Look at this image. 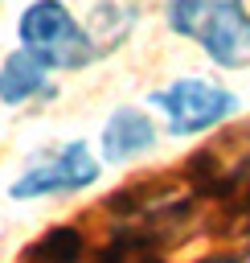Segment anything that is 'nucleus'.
<instances>
[{"label": "nucleus", "instance_id": "obj_9", "mask_svg": "<svg viewBox=\"0 0 250 263\" xmlns=\"http://www.w3.org/2000/svg\"><path fill=\"white\" fill-rule=\"evenodd\" d=\"M209 263H250V255H217V259H209Z\"/></svg>", "mask_w": 250, "mask_h": 263}, {"label": "nucleus", "instance_id": "obj_1", "mask_svg": "<svg viewBox=\"0 0 250 263\" xmlns=\"http://www.w3.org/2000/svg\"><path fill=\"white\" fill-rule=\"evenodd\" d=\"M168 25H172V33L197 41L213 66H221V70L250 66V8H246V0H172Z\"/></svg>", "mask_w": 250, "mask_h": 263}, {"label": "nucleus", "instance_id": "obj_5", "mask_svg": "<svg viewBox=\"0 0 250 263\" xmlns=\"http://www.w3.org/2000/svg\"><path fill=\"white\" fill-rule=\"evenodd\" d=\"M152 148H156V123H152L148 111L119 107L107 119V127H102V160L127 164V160H135V156H143Z\"/></svg>", "mask_w": 250, "mask_h": 263}, {"label": "nucleus", "instance_id": "obj_8", "mask_svg": "<svg viewBox=\"0 0 250 263\" xmlns=\"http://www.w3.org/2000/svg\"><path fill=\"white\" fill-rule=\"evenodd\" d=\"M82 255H86L82 230H74V226H53V230H45V234L25 251V263H78Z\"/></svg>", "mask_w": 250, "mask_h": 263}, {"label": "nucleus", "instance_id": "obj_2", "mask_svg": "<svg viewBox=\"0 0 250 263\" xmlns=\"http://www.w3.org/2000/svg\"><path fill=\"white\" fill-rule=\"evenodd\" d=\"M20 45L49 70H82L94 62V37L74 21L61 0H33L16 21Z\"/></svg>", "mask_w": 250, "mask_h": 263}, {"label": "nucleus", "instance_id": "obj_7", "mask_svg": "<svg viewBox=\"0 0 250 263\" xmlns=\"http://www.w3.org/2000/svg\"><path fill=\"white\" fill-rule=\"evenodd\" d=\"M94 263H164L156 251V234L143 226H123L111 234V242L98 251Z\"/></svg>", "mask_w": 250, "mask_h": 263}, {"label": "nucleus", "instance_id": "obj_4", "mask_svg": "<svg viewBox=\"0 0 250 263\" xmlns=\"http://www.w3.org/2000/svg\"><path fill=\"white\" fill-rule=\"evenodd\" d=\"M98 181V156L82 140H66L53 152H41L16 181L12 197H53V193H78Z\"/></svg>", "mask_w": 250, "mask_h": 263}, {"label": "nucleus", "instance_id": "obj_6", "mask_svg": "<svg viewBox=\"0 0 250 263\" xmlns=\"http://www.w3.org/2000/svg\"><path fill=\"white\" fill-rule=\"evenodd\" d=\"M49 66H41L25 45L12 49L4 62H0V103H33L41 95H49Z\"/></svg>", "mask_w": 250, "mask_h": 263}, {"label": "nucleus", "instance_id": "obj_3", "mask_svg": "<svg viewBox=\"0 0 250 263\" xmlns=\"http://www.w3.org/2000/svg\"><path fill=\"white\" fill-rule=\"evenodd\" d=\"M152 107L164 115V127L172 136H201L234 115L238 99L221 82L209 78H176L160 90H152Z\"/></svg>", "mask_w": 250, "mask_h": 263}]
</instances>
